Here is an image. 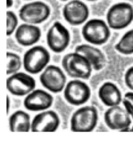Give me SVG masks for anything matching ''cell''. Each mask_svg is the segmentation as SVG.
Here are the masks:
<instances>
[{
	"mask_svg": "<svg viewBox=\"0 0 133 159\" xmlns=\"http://www.w3.org/2000/svg\"><path fill=\"white\" fill-rule=\"evenodd\" d=\"M62 66L66 73L73 78L88 80L93 70L87 58L76 52L66 54L62 60Z\"/></svg>",
	"mask_w": 133,
	"mask_h": 159,
	"instance_id": "cell-1",
	"label": "cell"
},
{
	"mask_svg": "<svg viewBox=\"0 0 133 159\" xmlns=\"http://www.w3.org/2000/svg\"><path fill=\"white\" fill-rule=\"evenodd\" d=\"M133 20V6L121 2L111 6L106 13V22L110 29L121 30L129 26Z\"/></svg>",
	"mask_w": 133,
	"mask_h": 159,
	"instance_id": "cell-2",
	"label": "cell"
},
{
	"mask_svg": "<svg viewBox=\"0 0 133 159\" xmlns=\"http://www.w3.org/2000/svg\"><path fill=\"white\" fill-rule=\"evenodd\" d=\"M98 120L97 109L93 106H85L75 111L70 120V129L73 132H91Z\"/></svg>",
	"mask_w": 133,
	"mask_h": 159,
	"instance_id": "cell-3",
	"label": "cell"
},
{
	"mask_svg": "<svg viewBox=\"0 0 133 159\" xmlns=\"http://www.w3.org/2000/svg\"><path fill=\"white\" fill-rule=\"evenodd\" d=\"M81 34L88 43L101 45L107 42L110 37V27L107 22L102 19H91L86 22L83 26Z\"/></svg>",
	"mask_w": 133,
	"mask_h": 159,
	"instance_id": "cell-4",
	"label": "cell"
},
{
	"mask_svg": "<svg viewBox=\"0 0 133 159\" xmlns=\"http://www.w3.org/2000/svg\"><path fill=\"white\" fill-rule=\"evenodd\" d=\"M50 60L48 51L43 46L35 45L25 52L22 63L24 70L27 73L35 75L45 68Z\"/></svg>",
	"mask_w": 133,
	"mask_h": 159,
	"instance_id": "cell-5",
	"label": "cell"
},
{
	"mask_svg": "<svg viewBox=\"0 0 133 159\" xmlns=\"http://www.w3.org/2000/svg\"><path fill=\"white\" fill-rule=\"evenodd\" d=\"M48 5L42 1H33L24 4L19 11L20 19L25 23L39 24L46 20L50 14Z\"/></svg>",
	"mask_w": 133,
	"mask_h": 159,
	"instance_id": "cell-6",
	"label": "cell"
},
{
	"mask_svg": "<svg viewBox=\"0 0 133 159\" xmlns=\"http://www.w3.org/2000/svg\"><path fill=\"white\" fill-rule=\"evenodd\" d=\"M70 42V34L61 22L55 21L48 30L47 43L48 48L55 53L63 52Z\"/></svg>",
	"mask_w": 133,
	"mask_h": 159,
	"instance_id": "cell-7",
	"label": "cell"
},
{
	"mask_svg": "<svg viewBox=\"0 0 133 159\" xmlns=\"http://www.w3.org/2000/svg\"><path fill=\"white\" fill-rule=\"evenodd\" d=\"M39 80L46 89L52 93H57L64 89L66 77L60 67L50 65L46 66L40 74Z\"/></svg>",
	"mask_w": 133,
	"mask_h": 159,
	"instance_id": "cell-8",
	"label": "cell"
},
{
	"mask_svg": "<svg viewBox=\"0 0 133 159\" xmlns=\"http://www.w3.org/2000/svg\"><path fill=\"white\" fill-rule=\"evenodd\" d=\"M63 96L70 104L80 106L86 103L90 98L91 89L86 83L80 80H73L65 85Z\"/></svg>",
	"mask_w": 133,
	"mask_h": 159,
	"instance_id": "cell-9",
	"label": "cell"
},
{
	"mask_svg": "<svg viewBox=\"0 0 133 159\" xmlns=\"http://www.w3.org/2000/svg\"><path fill=\"white\" fill-rule=\"evenodd\" d=\"M36 81L30 75L23 72L12 74L6 80L7 91L12 95L23 96L35 89Z\"/></svg>",
	"mask_w": 133,
	"mask_h": 159,
	"instance_id": "cell-10",
	"label": "cell"
},
{
	"mask_svg": "<svg viewBox=\"0 0 133 159\" xmlns=\"http://www.w3.org/2000/svg\"><path fill=\"white\" fill-rule=\"evenodd\" d=\"M106 125L112 130H130L131 117L124 107L119 105L109 107L104 114Z\"/></svg>",
	"mask_w": 133,
	"mask_h": 159,
	"instance_id": "cell-11",
	"label": "cell"
},
{
	"mask_svg": "<svg viewBox=\"0 0 133 159\" xmlns=\"http://www.w3.org/2000/svg\"><path fill=\"white\" fill-rule=\"evenodd\" d=\"M89 11L88 6L80 0H71L63 8V16L70 25H79L86 21Z\"/></svg>",
	"mask_w": 133,
	"mask_h": 159,
	"instance_id": "cell-12",
	"label": "cell"
},
{
	"mask_svg": "<svg viewBox=\"0 0 133 159\" xmlns=\"http://www.w3.org/2000/svg\"><path fill=\"white\" fill-rule=\"evenodd\" d=\"M60 123L58 114L53 111L46 110L36 114L31 122L32 132H55Z\"/></svg>",
	"mask_w": 133,
	"mask_h": 159,
	"instance_id": "cell-13",
	"label": "cell"
},
{
	"mask_svg": "<svg viewBox=\"0 0 133 159\" xmlns=\"http://www.w3.org/2000/svg\"><path fill=\"white\" fill-rule=\"evenodd\" d=\"M53 101V96L41 89L33 90L24 100V107L30 111H41L50 108Z\"/></svg>",
	"mask_w": 133,
	"mask_h": 159,
	"instance_id": "cell-14",
	"label": "cell"
},
{
	"mask_svg": "<svg viewBox=\"0 0 133 159\" xmlns=\"http://www.w3.org/2000/svg\"><path fill=\"white\" fill-rule=\"evenodd\" d=\"M42 35L40 29L35 24L24 23L18 26L15 31V39L17 43L27 47L36 43Z\"/></svg>",
	"mask_w": 133,
	"mask_h": 159,
	"instance_id": "cell-15",
	"label": "cell"
},
{
	"mask_svg": "<svg viewBox=\"0 0 133 159\" xmlns=\"http://www.w3.org/2000/svg\"><path fill=\"white\" fill-rule=\"evenodd\" d=\"M75 52L85 56L91 63L93 69L96 71L102 70L106 65V58L104 53L100 49L93 45H78L75 48Z\"/></svg>",
	"mask_w": 133,
	"mask_h": 159,
	"instance_id": "cell-16",
	"label": "cell"
},
{
	"mask_svg": "<svg viewBox=\"0 0 133 159\" xmlns=\"http://www.w3.org/2000/svg\"><path fill=\"white\" fill-rule=\"evenodd\" d=\"M98 96L101 101L108 107L119 105L122 102V93L116 84L105 82L99 88Z\"/></svg>",
	"mask_w": 133,
	"mask_h": 159,
	"instance_id": "cell-17",
	"label": "cell"
},
{
	"mask_svg": "<svg viewBox=\"0 0 133 159\" xmlns=\"http://www.w3.org/2000/svg\"><path fill=\"white\" fill-rule=\"evenodd\" d=\"M9 127L12 132H29L31 129L29 114L21 110L15 111L9 118Z\"/></svg>",
	"mask_w": 133,
	"mask_h": 159,
	"instance_id": "cell-18",
	"label": "cell"
},
{
	"mask_svg": "<svg viewBox=\"0 0 133 159\" xmlns=\"http://www.w3.org/2000/svg\"><path fill=\"white\" fill-rule=\"evenodd\" d=\"M119 53L129 55L133 54V29L127 31L114 47Z\"/></svg>",
	"mask_w": 133,
	"mask_h": 159,
	"instance_id": "cell-19",
	"label": "cell"
},
{
	"mask_svg": "<svg viewBox=\"0 0 133 159\" xmlns=\"http://www.w3.org/2000/svg\"><path fill=\"white\" fill-rule=\"evenodd\" d=\"M7 75H12L17 72L21 68L22 60L19 55L16 53L7 52Z\"/></svg>",
	"mask_w": 133,
	"mask_h": 159,
	"instance_id": "cell-20",
	"label": "cell"
},
{
	"mask_svg": "<svg viewBox=\"0 0 133 159\" xmlns=\"http://www.w3.org/2000/svg\"><path fill=\"white\" fill-rule=\"evenodd\" d=\"M18 19L16 14L11 11H7V35H11L17 29Z\"/></svg>",
	"mask_w": 133,
	"mask_h": 159,
	"instance_id": "cell-21",
	"label": "cell"
},
{
	"mask_svg": "<svg viewBox=\"0 0 133 159\" xmlns=\"http://www.w3.org/2000/svg\"><path fill=\"white\" fill-rule=\"evenodd\" d=\"M122 103L126 111L133 119V91L127 92L124 94Z\"/></svg>",
	"mask_w": 133,
	"mask_h": 159,
	"instance_id": "cell-22",
	"label": "cell"
},
{
	"mask_svg": "<svg viewBox=\"0 0 133 159\" xmlns=\"http://www.w3.org/2000/svg\"><path fill=\"white\" fill-rule=\"evenodd\" d=\"M124 81L126 86L133 91V66L126 70L124 75Z\"/></svg>",
	"mask_w": 133,
	"mask_h": 159,
	"instance_id": "cell-23",
	"label": "cell"
},
{
	"mask_svg": "<svg viewBox=\"0 0 133 159\" xmlns=\"http://www.w3.org/2000/svg\"><path fill=\"white\" fill-rule=\"evenodd\" d=\"M6 6L7 8H9L13 5V0H6Z\"/></svg>",
	"mask_w": 133,
	"mask_h": 159,
	"instance_id": "cell-24",
	"label": "cell"
},
{
	"mask_svg": "<svg viewBox=\"0 0 133 159\" xmlns=\"http://www.w3.org/2000/svg\"><path fill=\"white\" fill-rule=\"evenodd\" d=\"M9 106H10V100H9V97L7 95V114H8L9 111Z\"/></svg>",
	"mask_w": 133,
	"mask_h": 159,
	"instance_id": "cell-25",
	"label": "cell"
},
{
	"mask_svg": "<svg viewBox=\"0 0 133 159\" xmlns=\"http://www.w3.org/2000/svg\"><path fill=\"white\" fill-rule=\"evenodd\" d=\"M130 131H131V132H133V125H132V127L130 129Z\"/></svg>",
	"mask_w": 133,
	"mask_h": 159,
	"instance_id": "cell-26",
	"label": "cell"
},
{
	"mask_svg": "<svg viewBox=\"0 0 133 159\" xmlns=\"http://www.w3.org/2000/svg\"><path fill=\"white\" fill-rule=\"evenodd\" d=\"M86 1H98V0H86Z\"/></svg>",
	"mask_w": 133,
	"mask_h": 159,
	"instance_id": "cell-27",
	"label": "cell"
},
{
	"mask_svg": "<svg viewBox=\"0 0 133 159\" xmlns=\"http://www.w3.org/2000/svg\"><path fill=\"white\" fill-rule=\"evenodd\" d=\"M60 1H69V0H60Z\"/></svg>",
	"mask_w": 133,
	"mask_h": 159,
	"instance_id": "cell-28",
	"label": "cell"
},
{
	"mask_svg": "<svg viewBox=\"0 0 133 159\" xmlns=\"http://www.w3.org/2000/svg\"><path fill=\"white\" fill-rule=\"evenodd\" d=\"M25 1H32V0H25Z\"/></svg>",
	"mask_w": 133,
	"mask_h": 159,
	"instance_id": "cell-29",
	"label": "cell"
}]
</instances>
